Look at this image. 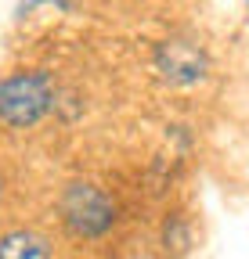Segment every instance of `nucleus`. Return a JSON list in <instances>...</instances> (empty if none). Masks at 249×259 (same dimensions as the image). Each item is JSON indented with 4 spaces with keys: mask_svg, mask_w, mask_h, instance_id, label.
I'll use <instances>...</instances> for the list:
<instances>
[{
    "mask_svg": "<svg viewBox=\"0 0 249 259\" xmlns=\"http://www.w3.org/2000/svg\"><path fill=\"white\" fill-rule=\"evenodd\" d=\"M58 108V87L51 72L18 69L0 79V122L8 130H29Z\"/></svg>",
    "mask_w": 249,
    "mask_h": 259,
    "instance_id": "1",
    "label": "nucleus"
},
{
    "mask_svg": "<svg viewBox=\"0 0 249 259\" xmlns=\"http://www.w3.org/2000/svg\"><path fill=\"white\" fill-rule=\"evenodd\" d=\"M58 212L76 238H101L116 227V202L94 184H69L61 191Z\"/></svg>",
    "mask_w": 249,
    "mask_h": 259,
    "instance_id": "2",
    "label": "nucleus"
},
{
    "mask_svg": "<svg viewBox=\"0 0 249 259\" xmlns=\"http://www.w3.org/2000/svg\"><path fill=\"white\" fill-rule=\"evenodd\" d=\"M152 65L170 87H195L209 76V54L192 36H170L163 44H155Z\"/></svg>",
    "mask_w": 249,
    "mask_h": 259,
    "instance_id": "3",
    "label": "nucleus"
},
{
    "mask_svg": "<svg viewBox=\"0 0 249 259\" xmlns=\"http://www.w3.org/2000/svg\"><path fill=\"white\" fill-rule=\"evenodd\" d=\"M0 259H54V248L40 231L18 227V231L0 234Z\"/></svg>",
    "mask_w": 249,
    "mask_h": 259,
    "instance_id": "4",
    "label": "nucleus"
},
{
    "mask_svg": "<svg viewBox=\"0 0 249 259\" xmlns=\"http://www.w3.org/2000/svg\"><path fill=\"white\" fill-rule=\"evenodd\" d=\"M163 245L173 248L177 255H181V252H188V245H192V231H188V223H184L181 212H173V216L163 223Z\"/></svg>",
    "mask_w": 249,
    "mask_h": 259,
    "instance_id": "5",
    "label": "nucleus"
},
{
    "mask_svg": "<svg viewBox=\"0 0 249 259\" xmlns=\"http://www.w3.org/2000/svg\"><path fill=\"white\" fill-rule=\"evenodd\" d=\"M44 4H54L58 11H73L69 0H18V15H33V11L44 8Z\"/></svg>",
    "mask_w": 249,
    "mask_h": 259,
    "instance_id": "6",
    "label": "nucleus"
},
{
    "mask_svg": "<svg viewBox=\"0 0 249 259\" xmlns=\"http://www.w3.org/2000/svg\"><path fill=\"white\" fill-rule=\"evenodd\" d=\"M0 194H4V180H0Z\"/></svg>",
    "mask_w": 249,
    "mask_h": 259,
    "instance_id": "7",
    "label": "nucleus"
},
{
    "mask_svg": "<svg viewBox=\"0 0 249 259\" xmlns=\"http://www.w3.org/2000/svg\"><path fill=\"white\" fill-rule=\"evenodd\" d=\"M245 4H249V0H245Z\"/></svg>",
    "mask_w": 249,
    "mask_h": 259,
    "instance_id": "8",
    "label": "nucleus"
}]
</instances>
